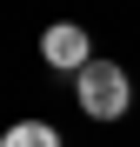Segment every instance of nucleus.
Here are the masks:
<instances>
[{
    "label": "nucleus",
    "mask_w": 140,
    "mask_h": 147,
    "mask_svg": "<svg viewBox=\"0 0 140 147\" xmlns=\"http://www.w3.org/2000/svg\"><path fill=\"white\" fill-rule=\"evenodd\" d=\"M74 100H80V114H87V120H120V114L133 107L127 67H120V60H100V54H93V60L74 74Z\"/></svg>",
    "instance_id": "f257e3e1"
},
{
    "label": "nucleus",
    "mask_w": 140,
    "mask_h": 147,
    "mask_svg": "<svg viewBox=\"0 0 140 147\" xmlns=\"http://www.w3.org/2000/svg\"><path fill=\"white\" fill-rule=\"evenodd\" d=\"M40 60L54 67V74H80L93 60V34L80 27V20H54V27L40 34Z\"/></svg>",
    "instance_id": "f03ea898"
},
{
    "label": "nucleus",
    "mask_w": 140,
    "mask_h": 147,
    "mask_svg": "<svg viewBox=\"0 0 140 147\" xmlns=\"http://www.w3.org/2000/svg\"><path fill=\"white\" fill-rule=\"evenodd\" d=\"M0 147H60V127H47V120H13Z\"/></svg>",
    "instance_id": "7ed1b4c3"
}]
</instances>
